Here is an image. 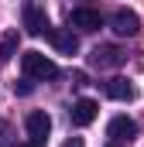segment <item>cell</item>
<instances>
[{"instance_id": "cell-1", "label": "cell", "mask_w": 144, "mask_h": 147, "mask_svg": "<svg viewBox=\"0 0 144 147\" xmlns=\"http://www.w3.org/2000/svg\"><path fill=\"white\" fill-rule=\"evenodd\" d=\"M21 17H24L28 34H35V38H48L52 24H48V14H45V3H41V0H24Z\"/></svg>"}, {"instance_id": "cell-2", "label": "cell", "mask_w": 144, "mask_h": 147, "mask_svg": "<svg viewBox=\"0 0 144 147\" xmlns=\"http://www.w3.org/2000/svg\"><path fill=\"white\" fill-rule=\"evenodd\" d=\"M21 69H24V75L41 79V82L58 75V65H55L48 55H41V51H24V55H21Z\"/></svg>"}, {"instance_id": "cell-3", "label": "cell", "mask_w": 144, "mask_h": 147, "mask_svg": "<svg viewBox=\"0 0 144 147\" xmlns=\"http://www.w3.org/2000/svg\"><path fill=\"white\" fill-rule=\"evenodd\" d=\"M24 127H28L31 144H35V147H45L48 134H52V116H48L45 110H31V113H28V120H24Z\"/></svg>"}, {"instance_id": "cell-4", "label": "cell", "mask_w": 144, "mask_h": 147, "mask_svg": "<svg viewBox=\"0 0 144 147\" xmlns=\"http://www.w3.org/2000/svg\"><path fill=\"white\" fill-rule=\"evenodd\" d=\"M69 28H79V31H100L103 28V14L93 10V7H75L69 14Z\"/></svg>"}, {"instance_id": "cell-5", "label": "cell", "mask_w": 144, "mask_h": 147, "mask_svg": "<svg viewBox=\"0 0 144 147\" xmlns=\"http://www.w3.org/2000/svg\"><path fill=\"white\" fill-rule=\"evenodd\" d=\"M107 137L113 144H124V140H134L137 137V123L130 120V116H113L107 127Z\"/></svg>"}, {"instance_id": "cell-6", "label": "cell", "mask_w": 144, "mask_h": 147, "mask_svg": "<svg viewBox=\"0 0 144 147\" xmlns=\"http://www.w3.org/2000/svg\"><path fill=\"white\" fill-rule=\"evenodd\" d=\"M110 28H113L120 38H134L137 31H141V17H137L134 10H117V14L110 17Z\"/></svg>"}, {"instance_id": "cell-7", "label": "cell", "mask_w": 144, "mask_h": 147, "mask_svg": "<svg viewBox=\"0 0 144 147\" xmlns=\"http://www.w3.org/2000/svg\"><path fill=\"white\" fill-rule=\"evenodd\" d=\"M89 62L100 65V69H117V65H124V51L117 45H96L93 55H89Z\"/></svg>"}, {"instance_id": "cell-8", "label": "cell", "mask_w": 144, "mask_h": 147, "mask_svg": "<svg viewBox=\"0 0 144 147\" xmlns=\"http://www.w3.org/2000/svg\"><path fill=\"white\" fill-rule=\"evenodd\" d=\"M96 116H100L96 99H75V103H72V110H69V120L75 123V127H89Z\"/></svg>"}, {"instance_id": "cell-9", "label": "cell", "mask_w": 144, "mask_h": 147, "mask_svg": "<svg viewBox=\"0 0 144 147\" xmlns=\"http://www.w3.org/2000/svg\"><path fill=\"white\" fill-rule=\"evenodd\" d=\"M48 41H52L55 51H62V55H75V51H79V38L72 34V28H52V31H48Z\"/></svg>"}, {"instance_id": "cell-10", "label": "cell", "mask_w": 144, "mask_h": 147, "mask_svg": "<svg viewBox=\"0 0 144 147\" xmlns=\"http://www.w3.org/2000/svg\"><path fill=\"white\" fill-rule=\"evenodd\" d=\"M103 92H107L110 99H117V103H130V99L137 96V89H134L127 79H110L107 86H103Z\"/></svg>"}, {"instance_id": "cell-11", "label": "cell", "mask_w": 144, "mask_h": 147, "mask_svg": "<svg viewBox=\"0 0 144 147\" xmlns=\"http://www.w3.org/2000/svg\"><path fill=\"white\" fill-rule=\"evenodd\" d=\"M17 55V31H7L0 38V62H10Z\"/></svg>"}, {"instance_id": "cell-12", "label": "cell", "mask_w": 144, "mask_h": 147, "mask_svg": "<svg viewBox=\"0 0 144 147\" xmlns=\"http://www.w3.org/2000/svg\"><path fill=\"white\" fill-rule=\"evenodd\" d=\"M31 89H35V86H31V75H24L21 82H14V92H17V96H31Z\"/></svg>"}, {"instance_id": "cell-13", "label": "cell", "mask_w": 144, "mask_h": 147, "mask_svg": "<svg viewBox=\"0 0 144 147\" xmlns=\"http://www.w3.org/2000/svg\"><path fill=\"white\" fill-rule=\"evenodd\" d=\"M62 147H82V137H69V140H65Z\"/></svg>"}, {"instance_id": "cell-14", "label": "cell", "mask_w": 144, "mask_h": 147, "mask_svg": "<svg viewBox=\"0 0 144 147\" xmlns=\"http://www.w3.org/2000/svg\"><path fill=\"white\" fill-rule=\"evenodd\" d=\"M7 147H35V144H31V140H28V144H7Z\"/></svg>"}, {"instance_id": "cell-15", "label": "cell", "mask_w": 144, "mask_h": 147, "mask_svg": "<svg viewBox=\"0 0 144 147\" xmlns=\"http://www.w3.org/2000/svg\"><path fill=\"white\" fill-rule=\"evenodd\" d=\"M110 147H120V144H110Z\"/></svg>"}]
</instances>
